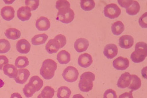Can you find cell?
Returning a JSON list of instances; mask_svg holds the SVG:
<instances>
[{"instance_id": "obj_44", "label": "cell", "mask_w": 147, "mask_h": 98, "mask_svg": "<svg viewBox=\"0 0 147 98\" xmlns=\"http://www.w3.org/2000/svg\"><path fill=\"white\" fill-rule=\"evenodd\" d=\"M4 84H5V83H4V82L3 81V80H1V78H0V88H2L3 87H4Z\"/></svg>"}, {"instance_id": "obj_37", "label": "cell", "mask_w": 147, "mask_h": 98, "mask_svg": "<svg viewBox=\"0 0 147 98\" xmlns=\"http://www.w3.org/2000/svg\"><path fill=\"white\" fill-rule=\"evenodd\" d=\"M54 38L59 42V43L61 45V48L65 46V45L66 43V38L65 36H64L62 34H59V35H57Z\"/></svg>"}, {"instance_id": "obj_30", "label": "cell", "mask_w": 147, "mask_h": 98, "mask_svg": "<svg viewBox=\"0 0 147 98\" xmlns=\"http://www.w3.org/2000/svg\"><path fill=\"white\" fill-rule=\"evenodd\" d=\"M55 91L50 86H46L42 91L40 95L43 98H53L54 95Z\"/></svg>"}, {"instance_id": "obj_15", "label": "cell", "mask_w": 147, "mask_h": 98, "mask_svg": "<svg viewBox=\"0 0 147 98\" xmlns=\"http://www.w3.org/2000/svg\"><path fill=\"white\" fill-rule=\"evenodd\" d=\"M15 9L11 6H5L1 10V15L2 18L7 20L11 21L15 18Z\"/></svg>"}, {"instance_id": "obj_10", "label": "cell", "mask_w": 147, "mask_h": 98, "mask_svg": "<svg viewBox=\"0 0 147 98\" xmlns=\"http://www.w3.org/2000/svg\"><path fill=\"white\" fill-rule=\"evenodd\" d=\"M133 44L134 38L130 35H123L119 39V45L122 49H130L133 46Z\"/></svg>"}, {"instance_id": "obj_24", "label": "cell", "mask_w": 147, "mask_h": 98, "mask_svg": "<svg viewBox=\"0 0 147 98\" xmlns=\"http://www.w3.org/2000/svg\"><path fill=\"white\" fill-rule=\"evenodd\" d=\"M125 30V26L121 21L114 23L111 26V31L115 35H119Z\"/></svg>"}, {"instance_id": "obj_2", "label": "cell", "mask_w": 147, "mask_h": 98, "mask_svg": "<svg viewBox=\"0 0 147 98\" xmlns=\"http://www.w3.org/2000/svg\"><path fill=\"white\" fill-rule=\"evenodd\" d=\"M95 79V74L91 72H86L80 76L79 82V88L81 91L88 92L93 88V81Z\"/></svg>"}, {"instance_id": "obj_18", "label": "cell", "mask_w": 147, "mask_h": 98, "mask_svg": "<svg viewBox=\"0 0 147 98\" xmlns=\"http://www.w3.org/2000/svg\"><path fill=\"white\" fill-rule=\"evenodd\" d=\"M61 48L59 42L55 38L50 39L46 45V50L49 54L56 53Z\"/></svg>"}, {"instance_id": "obj_40", "label": "cell", "mask_w": 147, "mask_h": 98, "mask_svg": "<svg viewBox=\"0 0 147 98\" xmlns=\"http://www.w3.org/2000/svg\"><path fill=\"white\" fill-rule=\"evenodd\" d=\"M118 98H133L132 92H125L121 94Z\"/></svg>"}, {"instance_id": "obj_14", "label": "cell", "mask_w": 147, "mask_h": 98, "mask_svg": "<svg viewBox=\"0 0 147 98\" xmlns=\"http://www.w3.org/2000/svg\"><path fill=\"white\" fill-rule=\"evenodd\" d=\"M30 75V71L27 69H20L18 70L16 77L15 78V81L20 84H24L26 82Z\"/></svg>"}, {"instance_id": "obj_9", "label": "cell", "mask_w": 147, "mask_h": 98, "mask_svg": "<svg viewBox=\"0 0 147 98\" xmlns=\"http://www.w3.org/2000/svg\"><path fill=\"white\" fill-rule=\"evenodd\" d=\"M118 47L113 43L107 45L103 50V54L108 59H113L118 54Z\"/></svg>"}, {"instance_id": "obj_3", "label": "cell", "mask_w": 147, "mask_h": 98, "mask_svg": "<svg viewBox=\"0 0 147 98\" xmlns=\"http://www.w3.org/2000/svg\"><path fill=\"white\" fill-rule=\"evenodd\" d=\"M147 56V46L145 42H140L135 45V50L130 55L131 61L134 63H140L145 60Z\"/></svg>"}, {"instance_id": "obj_11", "label": "cell", "mask_w": 147, "mask_h": 98, "mask_svg": "<svg viewBox=\"0 0 147 98\" xmlns=\"http://www.w3.org/2000/svg\"><path fill=\"white\" fill-rule=\"evenodd\" d=\"M16 46L18 52L21 54H27L31 50L30 43L25 39H22L18 41Z\"/></svg>"}, {"instance_id": "obj_36", "label": "cell", "mask_w": 147, "mask_h": 98, "mask_svg": "<svg viewBox=\"0 0 147 98\" xmlns=\"http://www.w3.org/2000/svg\"><path fill=\"white\" fill-rule=\"evenodd\" d=\"M139 24L142 28H146L147 27V13L145 12L139 19Z\"/></svg>"}, {"instance_id": "obj_41", "label": "cell", "mask_w": 147, "mask_h": 98, "mask_svg": "<svg viewBox=\"0 0 147 98\" xmlns=\"http://www.w3.org/2000/svg\"><path fill=\"white\" fill-rule=\"evenodd\" d=\"M11 98H23V97L19 93L15 92V93H13L11 95Z\"/></svg>"}, {"instance_id": "obj_22", "label": "cell", "mask_w": 147, "mask_h": 98, "mask_svg": "<svg viewBox=\"0 0 147 98\" xmlns=\"http://www.w3.org/2000/svg\"><path fill=\"white\" fill-rule=\"evenodd\" d=\"M5 35L7 38L12 40H16L21 36L20 31L15 28L7 29L5 32Z\"/></svg>"}, {"instance_id": "obj_42", "label": "cell", "mask_w": 147, "mask_h": 98, "mask_svg": "<svg viewBox=\"0 0 147 98\" xmlns=\"http://www.w3.org/2000/svg\"><path fill=\"white\" fill-rule=\"evenodd\" d=\"M146 67H145L144 68H143L142 69V76H143V77H144V78H146Z\"/></svg>"}, {"instance_id": "obj_31", "label": "cell", "mask_w": 147, "mask_h": 98, "mask_svg": "<svg viewBox=\"0 0 147 98\" xmlns=\"http://www.w3.org/2000/svg\"><path fill=\"white\" fill-rule=\"evenodd\" d=\"M9 42L5 39H0V53L4 54L8 53L11 49Z\"/></svg>"}, {"instance_id": "obj_8", "label": "cell", "mask_w": 147, "mask_h": 98, "mask_svg": "<svg viewBox=\"0 0 147 98\" xmlns=\"http://www.w3.org/2000/svg\"><path fill=\"white\" fill-rule=\"evenodd\" d=\"M131 81V74H130L129 72H125L122 74L119 78L117 82V86L121 89H124L129 86Z\"/></svg>"}, {"instance_id": "obj_13", "label": "cell", "mask_w": 147, "mask_h": 98, "mask_svg": "<svg viewBox=\"0 0 147 98\" xmlns=\"http://www.w3.org/2000/svg\"><path fill=\"white\" fill-rule=\"evenodd\" d=\"M89 45L90 43L87 39L82 38L76 41L75 42L74 47L77 52L82 53L86 51L87 50Z\"/></svg>"}, {"instance_id": "obj_25", "label": "cell", "mask_w": 147, "mask_h": 98, "mask_svg": "<svg viewBox=\"0 0 147 98\" xmlns=\"http://www.w3.org/2000/svg\"><path fill=\"white\" fill-rule=\"evenodd\" d=\"M48 39V35L46 34H38L35 35L31 39V42L33 45L38 46L44 44Z\"/></svg>"}, {"instance_id": "obj_43", "label": "cell", "mask_w": 147, "mask_h": 98, "mask_svg": "<svg viewBox=\"0 0 147 98\" xmlns=\"http://www.w3.org/2000/svg\"><path fill=\"white\" fill-rule=\"evenodd\" d=\"M72 98H84V97L81 94H76L72 97Z\"/></svg>"}, {"instance_id": "obj_6", "label": "cell", "mask_w": 147, "mask_h": 98, "mask_svg": "<svg viewBox=\"0 0 147 98\" xmlns=\"http://www.w3.org/2000/svg\"><path fill=\"white\" fill-rule=\"evenodd\" d=\"M121 14V10L115 4L112 3L107 5L104 8V14L106 17L114 19L119 16Z\"/></svg>"}, {"instance_id": "obj_4", "label": "cell", "mask_w": 147, "mask_h": 98, "mask_svg": "<svg viewBox=\"0 0 147 98\" xmlns=\"http://www.w3.org/2000/svg\"><path fill=\"white\" fill-rule=\"evenodd\" d=\"M75 12L70 8H65L58 11L56 19L63 23L68 24L75 19Z\"/></svg>"}, {"instance_id": "obj_12", "label": "cell", "mask_w": 147, "mask_h": 98, "mask_svg": "<svg viewBox=\"0 0 147 98\" xmlns=\"http://www.w3.org/2000/svg\"><path fill=\"white\" fill-rule=\"evenodd\" d=\"M93 62V59L91 55L88 53L81 54L78 58V64L83 68H88Z\"/></svg>"}, {"instance_id": "obj_33", "label": "cell", "mask_w": 147, "mask_h": 98, "mask_svg": "<svg viewBox=\"0 0 147 98\" xmlns=\"http://www.w3.org/2000/svg\"><path fill=\"white\" fill-rule=\"evenodd\" d=\"M26 7H28L31 11H35L39 5V1L38 0H26L25 1Z\"/></svg>"}, {"instance_id": "obj_16", "label": "cell", "mask_w": 147, "mask_h": 98, "mask_svg": "<svg viewBox=\"0 0 147 98\" xmlns=\"http://www.w3.org/2000/svg\"><path fill=\"white\" fill-rule=\"evenodd\" d=\"M17 15L19 20L23 22L27 21L30 20L32 16L31 11L28 7L26 6L22 7L18 9Z\"/></svg>"}, {"instance_id": "obj_35", "label": "cell", "mask_w": 147, "mask_h": 98, "mask_svg": "<svg viewBox=\"0 0 147 98\" xmlns=\"http://www.w3.org/2000/svg\"><path fill=\"white\" fill-rule=\"evenodd\" d=\"M103 98H118L116 92L113 89H107L103 95Z\"/></svg>"}, {"instance_id": "obj_34", "label": "cell", "mask_w": 147, "mask_h": 98, "mask_svg": "<svg viewBox=\"0 0 147 98\" xmlns=\"http://www.w3.org/2000/svg\"><path fill=\"white\" fill-rule=\"evenodd\" d=\"M55 7L56 9L59 11V9L65 8H70V4L69 1H65V0H63V1H57L56 2Z\"/></svg>"}, {"instance_id": "obj_21", "label": "cell", "mask_w": 147, "mask_h": 98, "mask_svg": "<svg viewBox=\"0 0 147 98\" xmlns=\"http://www.w3.org/2000/svg\"><path fill=\"white\" fill-rule=\"evenodd\" d=\"M57 59L61 64H67L70 61V54L66 50H61L57 54Z\"/></svg>"}, {"instance_id": "obj_39", "label": "cell", "mask_w": 147, "mask_h": 98, "mask_svg": "<svg viewBox=\"0 0 147 98\" xmlns=\"http://www.w3.org/2000/svg\"><path fill=\"white\" fill-rule=\"evenodd\" d=\"M118 4L122 7V8H127L129 7L133 3L132 0H127V1H123V0H118Z\"/></svg>"}, {"instance_id": "obj_1", "label": "cell", "mask_w": 147, "mask_h": 98, "mask_svg": "<svg viewBox=\"0 0 147 98\" xmlns=\"http://www.w3.org/2000/svg\"><path fill=\"white\" fill-rule=\"evenodd\" d=\"M57 68V64L51 59H47L42 63L40 74L46 80H50L54 76Z\"/></svg>"}, {"instance_id": "obj_5", "label": "cell", "mask_w": 147, "mask_h": 98, "mask_svg": "<svg viewBox=\"0 0 147 98\" xmlns=\"http://www.w3.org/2000/svg\"><path fill=\"white\" fill-rule=\"evenodd\" d=\"M79 75L78 70L73 66H69L65 68L62 73V76L64 80L69 82L76 81Z\"/></svg>"}, {"instance_id": "obj_7", "label": "cell", "mask_w": 147, "mask_h": 98, "mask_svg": "<svg viewBox=\"0 0 147 98\" xmlns=\"http://www.w3.org/2000/svg\"><path fill=\"white\" fill-rule=\"evenodd\" d=\"M129 61L127 58L119 57L113 61V65L115 69L119 70H124L129 66Z\"/></svg>"}, {"instance_id": "obj_27", "label": "cell", "mask_w": 147, "mask_h": 98, "mask_svg": "<svg viewBox=\"0 0 147 98\" xmlns=\"http://www.w3.org/2000/svg\"><path fill=\"white\" fill-rule=\"evenodd\" d=\"M71 93V90L68 87L62 86L58 89L57 97L58 98H69Z\"/></svg>"}, {"instance_id": "obj_20", "label": "cell", "mask_w": 147, "mask_h": 98, "mask_svg": "<svg viewBox=\"0 0 147 98\" xmlns=\"http://www.w3.org/2000/svg\"><path fill=\"white\" fill-rule=\"evenodd\" d=\"M36 91V92L39 91L43 85V80L38 76H32L28 82Z\"/></svg>"}, {"instance_id": "obj_17", "label": "cell", "mask_w": 147, "mask_h": 98, "mask_svg": "<svg viewBox=\"0 0 147 98\" xmlns=\"http://www.w3.org/2000/svg\"><path fill=\"white\" fill-rule=\"evenodd\" d=\"M36 27L39 31H47L50 27V20L46 17L42 16L36 22Z\"/></svg>"}, {"instance_id": "obj_23", "label": "cell", "mask_w": 147, "mask_h": 98, "mask_svg": "<svg viewBox=\"0 0 147 98\" xmlns=\"http://www.w3.org/2000/svg\"><path fill=\"white\" fill-rule=\"evenodd\" d=\"M141 86V79L136 74H131V81L130 84L128 87L131 92L138 89Z\"/></svg>"}, {"instance_id": "obj_38", "label": "cell", "mask_w": 147, "mask_h": 98, "mask_svg": "<svg viewBox=\"0 0 147 98\" xmlns=\"http://www.w3.org/2000/svg\"><path fill=\"white\" fill-rule=\"evenodd\" d=\"M9 63L8 58L5 55H0V70L3 69L4 66L7 65Z\"/></svg>"}, {"instance_id": "obj_32", "label": "cell", "mask_w": 147, "mask_h": 98, "mask_svg": "<svg viewBox=\"0 0 147 98\" xmlns=\"http://www.w3.org/2000/svg\"><path fill=\"white\" fill-rule=\"evenodd\" d=\"M23 91L24 95L27 97H31L36 92L35 89L29 83L25 85Z\"/></svg>"}, {"instance_id": "obj_26", "label": "cell", "mask_w": 147, "mask_h": 98, "mask_svg": "<svg viewBox=\"0 0 147 98\" xmlns=\"http://www.w3.org/2000/svg\"><path fill=\"white\" fill-rule=\"evenodd\" d=\"M140 10V5L137 1H133L132 4L126 8V12L131 16L137 15Z\"/></svg>"}, {"instance_id": "obj_29", "label": "cell", "mask_w": 147, "mask_h": 98, "mask_svg": "<svg viewBox=\"0 0 147 98\" xmlns=\"http://www.w3.org/2000/svg\"><path fill=\"white\" fill-rule=\"evenodd\" d=\"M81 8L86 11H90L95 7V3L94 0H82L80 1Z\"/></svg>"}, {"instance_id": "obj_28", "label": "cell", "mask_w": 147, "mask_h": 98, "mask_svg": "<svg viewBox=\"0 0 147 98\" xmlns=\"http://www.w3.org/2000/svg\"><path fill=\"white\" fill-rule=\"evenodd\" d=\"M29 65V61L27 57L19 56L15 61V66L19 69H23Z\"/></svg>"}, {"instance_id": "obj_19", "label": "cell", "mask_w": 147, "mask_h": 98, "mask_svg": "<svg viewBox=\"0 0 147 98\" xmlns=\"http://www.w3.org/2000/svg\"><path fill=\"white\" fill-rule=\"evenodd\" d=\"M3 71L4 74L11 78H15L18 73L17 68L12 64H7L4 66L3 68Z\"/></svg>"}, {"instance_id": "obj_45", "label": "cell", "mask_w": 147, "mask_h": 98, "mask_svg": "<svg viewBox=\"0 0 147 98\" xmlns=\"http://www.w3.org/2000/svg\"><path fill=\"white\" fill-rule=\"evenodd\" d=\"M37 98H43L42 96H41V95H40V93L38 96V97Z\"/></svg>"}]
</instances>
